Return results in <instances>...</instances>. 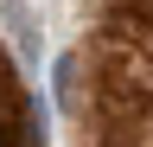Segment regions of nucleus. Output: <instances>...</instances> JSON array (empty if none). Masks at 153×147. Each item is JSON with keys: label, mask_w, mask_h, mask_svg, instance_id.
Instances as JSON below:
<instances>
[{"label": "nucleus", "mask_w": 153, "mask_h": 147, "mask_svg": "<svg viewBox=\"0 0 153 147\" xmlns=\"http://www.w3.org/2000/svg\"><path fill=\"white\" fill-rule=\"evenodd\" d=\"M0 26H7L19 64L38 70V58H45V19H38V7H32V0H0Z\"/></svg>", "instance_id": "1"}, {"label": "nucleus", "mask_w": 153, "mask_h": 147, "mask_svg": "<svg viewBox=\"0 0 153 147\" xmlns=\"http://www.w3.org/2000/svg\"><path fill=\"white\" fill-rule=\"evenodd\" d=\"M76 70H83V58H57V70H51V77H57V102H64V109H76Z\"/></svg>", "instance_id": "2"}]
</instances>
